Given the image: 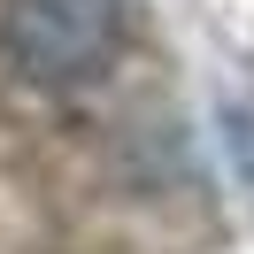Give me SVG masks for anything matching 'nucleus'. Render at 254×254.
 Masks as SVG:
<instances>
[{"mask_svg":"<svg viewBox=\"0 0 254 254\" xmlns=\"http://www.w3.org/2000/svg\"><path fill=\"white\" fill-rule=\"evenodd\" d=\"M124 47V0H8L0 8V62L39 93L85 85Z\"/></svg>","mask_w":254,"mask_h":254,"instance_id":"1","label":"nucleus"}]
</instances>
